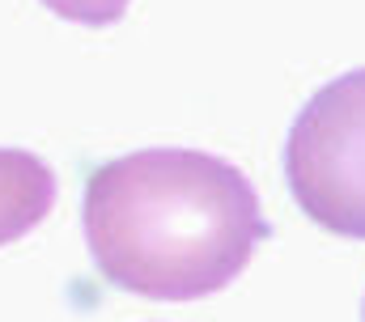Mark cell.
I'll return each mask as SVG.
<instances>
[{
	"label": "cell",
	"instance_id": "cell-1",
	"mask_svg": "<svg viewBox=\"0 0 365 322\" xmlns=\"http://www.w3.org/2000/svg\"><path fill=\"white\" fill-rule=\"evenodd\" d=\"M81 229L106 284L145 301H200L272 238L259 191L204 149H136L86 178Z\"/></svg>",
	"mask_w": 365,
	"mask_h": 322
},
{
	"label": "cell",
	"instance_id": "cell-2",
	"mask_svg": "<svg viewBox=\"0 0 365 322\" xmlns=\"http://www.w3.org/2000/svg\"><path fill=\"white\" fill-rule=\"evenodd\" d=\"M293 204L327 234L365 242V68L327 80L284 136Z\"/></svg>",
	"mask_w": 365,
	"mask_h": 322
},
{
	"label": "cell",
	"instance_id": "cell-3",
	"mask_svg": "<svg viewBox=\"0 0 365 322\" xmlns=\"http://www.w3.org/2000/svg\"><path fill=\"white\" fill-rule=\"evenodd\" d=\"M60 199L56 170L30 149H0V246L34 234Z\"/></svg>",
	"mask_w": 365,
	"mask_h": 322
},
{
	"label": "cell",
	"instance_id": "cell-4",
	"mask_svg": "<svg viewBox=\"0 0 365 322\" xmlns=\"http://www.w3.org/2000/svg\"><path fill=\"white\" fill-rule=\"evenodd\" d=\"M38 4H47L60 21L86 26V30H106V26L123 21L132 0H38Z\"/></svg>",
	"mask_w": 365,
	"mask_h": 322
},
{
	"label": "cell",
	"instance_id": "cell-5",
	"mask_svg": "<svg viewBox=\"0 0 365 322\" xmlns=\"http://www.w3.org/2000/svg\"><path fill=\"white\" fill-rule=\"evenodd\" d=\"M361 322H365V301H361Z\"/></svg>",
	"mask_w": 365,
	"mask_h": 322
}]
</instances>
